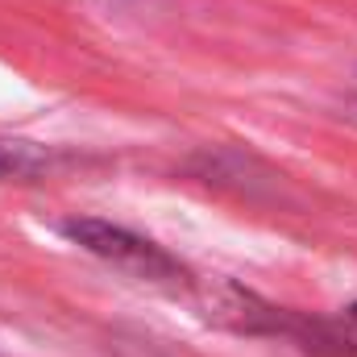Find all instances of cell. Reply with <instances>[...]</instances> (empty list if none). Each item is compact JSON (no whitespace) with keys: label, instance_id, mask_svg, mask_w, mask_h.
Here are the masks:
<instances>
[{"label":"cell","instance_id":"obj_1","mask_svg":"<svg viewBox=\"0 0 357 357\" xmlns=\"http://www.w3.org/2000/svg\"><path fill=\"white\" fill-rule=\"evenodd\" d=\"M63 237H71L79 250H88L91 258L108 262L112 270H121L137 282L162 287L171 295H191L199 287L175 254H167L158 241H150L125 225H112L100 216H71V220H63Z\"/></svg>","mask_w":357,"mask_h":357},{"label":"cell","instance_id":"obj_2","mask_svg":"<svg viewBox=\"0 0 357 357\" xmlns=\"http://www.w3.org/2000/svg\"><path fill=\"white\" fill-rule=\"evenodd\" d=\"M278 337L295 341L312 357H357V303L341 312H324V316L287 312Z\"/></svg>","mask_w":357,"mask_h":357},{"label":"cell","instance_id":"obj_3","mask_svg":"<svg viewBox=\"0 0 357 357\" xmlns=\"http://www.w3.org/2000/svg\"><path fill=\"white\" fill-rule=\"evenodd\" d=\"M54 154L33 146V142H17V137H0V183H33V178L50 175Z\"/></svg>","mask_w":357,"mask_h":357}]
</instances>
